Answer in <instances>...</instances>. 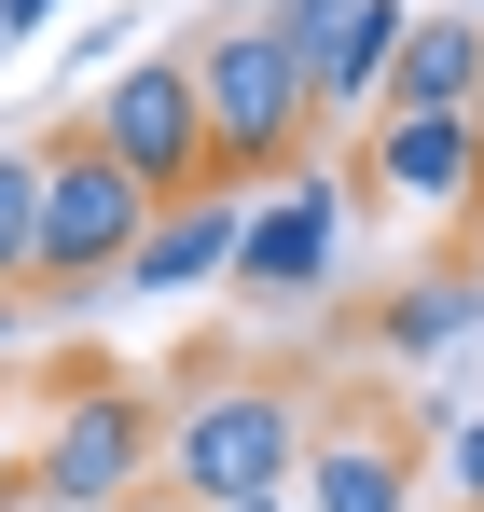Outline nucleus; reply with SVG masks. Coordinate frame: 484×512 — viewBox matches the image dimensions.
Masks as SVG:
<instances>
[{"label":"nucleus","instance_id":"6ab92c4d","mask_svg":"<svg viewBox=\"0 0 484 512\" xmlns=\"http://www.w3.org/2000/svg\"><path fill=\"white\" fill-rule=\"evenodd\" d=\"M236 512H305V499H236Z\"/></svg>","mask_w":484,"mask_h":512},{"label":"nucleus","instance_id":"f3484780","mask_svg":"<svg viewBox=\"0 0 484 512\" xmlns=\"http://www.w3.org/2000/svg\"><path fill=\"white\" fill-rule=\"evenodd\" d=\"M471 208H484V111H471Z\"/></svg>","mask_w":484,"mask_h":512},{"label":"nucleus","instance_id":"4468645a","mask_svg":"<svg viewBox=\"0 0 484 512\" xmlns=\"http://www.w3.org/2000/svg\"><path fill=\"white\" fill-rule=\"evenodd\" d=\"M457 499L484 512V416H457Z\"/></svg>","mask_w":484,"mask_h":512},{"label":"nucleus","instance_id":"dca6fc26","mask_svg":"<svg viewBox=\"0 0 484 512\" xmlns=\"http://www.w3.org/2000/svg\"><path fill=\"white\" fill-rule=\"evenodd\" d=\"M125 512H194V499H180V485H139V499H125Z\"/></svg>","mask_w":484,"mask_h":512},{"label":"nucleus","instance_id":"f8f14e48","mask_svg":"<svg viewBox=\"0 0 484 512\" xmlns=\"http://www.w3.org/2000/svg\"><path fill=\"white\" fill-rule=\"evenodd\" d=\"M471 319H484V263H429V277H402V291L374 305V346H388V360H443Z\"/></svg>","mask_w":484,"mask_h":512},{"label":"nucleus","instance_id":"ddd939ff","mask_svg":"<svg viewBox=\"0 0 484 512\" xmlns=\"http://www.w3.org/2000/svg\"><path fill=\"white\" fill-rule=\"evenodd\" d=\"M42 277V153H0V305H28Z\"/></svg>","mask_w":484,"mask_h":512},{"label":"nucleus","instance_id":"39448f33","mask_svg":"<svg viewBox=\"0 0 484 512\" xmlns=\"http://www.w3.org/2000/svg\"><path fill=\"white\" fill-rule=\"evenodd\" d=\"M83 139L139 180L153 208L222 194V180H208V97H194V56H139V70H111V84L83 97Z\"/></svg>","mask_w":484,"mask_h":512},{"label":"nucleus","instance_id":"1a4fd4ad","mask_svg":"<svg viewBox=\"0 0 484 512\" xmlns=\"http://www.w3.org/2000/svg\"><path fill=\"white\" fill-rule=\"evenodd\" d=\"M360 180L415 194V208H457L471 194V125L457 111H388V125H360Z\"/></svg>","mask_w":484,"mask_h":512},{"label":"nucleus","instance_id":"f03ea898","mask_svg":"<svg viewBox=\"0 0 484 512\" xmlns=\"http://www.w3.org/2000/svg\"><path fill=\"white\" fill-rule=\"evenodd\" d=\"M305 388H277V374H249V360H194L180 374V402H166V485L194 512H236V499H291V471H305Z\"/></svg>","mask_w":484,"mask_h":512},{"label":"nucleus","instance_id":"20e7f679","mask_svg":"<svg viewBox=\"0 0 484 512\" xmlns=\"http://www.w3.org/2000/svg\"><path fill=\"white\" fill-rule=\"evenodd\" d=\"M153 236V194L111 167L97 139H83V111L42 139V277H28V305H83V291H111L125 263Z\"/></svg>","mask_w":484,"mask_h":512},{"label":"nucleus","instance_id":"6e6552de","mask_svg":"<svg viewBox=\"0 0 484 512\" xmlns=\"http://www.w3.org/2000/svg\"><path fill=\"white\" fill-rule=\"evenodd\" d=\"M305 512H402L415 499V429L360 416V429H305Z\"/></svg>","mask_w":484,"mask_h":512},{"label":"nucleus","instance_id":"9d476101","mask_svg":"<svg viewBox=\"0 0 484 512\" xmlns=\"http://www.w3.org/2000/svg\"><path fill=\"white\" fill-rule=\"evenodd\" d=\"M388 111H457V125L484 111V0H457V14H415L402 70H388ZM388 111H374V125H388Z\"/></svg>","mask_w":484,"mask_h":512},{"label":"nucleus","instance_id":"f257e3e1","mask_svg":"<svg viewBox=\"0 0 484 512\" xmlns=\"http://www.w3.org/2000/svg\"><path fill=\"white\" fill-rule=\"evenodd\" d=\"M139 485H166V402L125 374V360H56L42 443L14 457V499H42V512H125Z\"/></svg>","mask_w":484,"mask_h":512},{"label":"nucleus","instance_id":"a211bd4d","mask_svg":"<svg viewBox=\"0 0 484 512\" xmlns=\"http://www.w3.org/2000/svg\"><path fill=\"white\" fill-rule=\"evenodd\" d=\"M0 499H14V416H0Z\"/></svg>","mask_w":484,"mask_h":512},{"label":"nucleus","instance_id":"0eeeda50","mask_svg":"<svg viewBox=\"0 0 484 512\" xmlns=\"http://www.w3.org/2000/svg\"><path fill=\"white\" fill-rule=\"evenodd\" d=\"M332 222H346V180H277V208H249L236 236V291H319L332 277Z\"/></svg>","mask_w":484,"mask_h":512},{"label":"nucleus","instance_id":"9b49d317","mask_svg":"<svg viewBox=\"0 0 484 512\" xmlns=\"http://www.w3.org/2000/svg\"><path fill=\"white\" fill-rule=\"evenodd\" d=\"M236 236H249L236 194H180V208H153V236H139V263H125V291H194V277H236Z\"/></svg>","mask_w":484,"mask_h":512},{"label":"nucleus","instance_id":"7ed1b4c3","mask_svg":"<svg viewBox=\"0 0 484 512\" xmlns=\"http://www.w3.org/2000/svg\"><path fill=\"white\" fill-rule=\"evenodd\" d=\"M194 97H208V180L249 194V180H305V139H319V97H305V56L291 28L236 0L208 42H194Z\"/></svg>","mask_w":484,"mask_h":512},{"label":"nucleus","instance_id":"2eb2a0df","mask_svg":"<svg viewBox=\"0 0 484 512\" xmlns=\"http://www.w3.org/2000/svg\"><path fill=\"white\" fill-rule=\"evenodd\" d=\"M56 14H70V0H0V42H42Z\"/></svg>","mask_w":484,"mask_h":512},{"label":"nucleus","instance_id":"423d86ee","mask_svg":"<svg viewBox=\"0 0 484 512\" xmlns=\"http://www.w3.org/2000/svg\"><path fill=\"white\" fill-rule=\"evenodd\" d=\"M263 14L291 28L319 125H374V111H388V70H402V42H415L402 0H263Z\"/></svg>","mask_w":484,"mask_h":512}]
</instances>
